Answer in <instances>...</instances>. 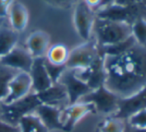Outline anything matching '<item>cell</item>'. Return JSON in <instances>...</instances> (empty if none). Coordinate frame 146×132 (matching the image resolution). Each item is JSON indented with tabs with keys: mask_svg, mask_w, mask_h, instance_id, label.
Here are the masks:
<instances>
[{
	"mask_svg": "<svg viewBox=\"0 0 146 132\" xmlns=\"http://www.w3.org/2000/svg\"><path fill=\"white\" fill-rule=\"evenodd\" d=\"M0 132H20L18 126H13L0 120Z\"/></svg>",
	"mask_w": 146,
	"mask_h": 132,
	"instance_id": "cell-30",
	"label": "cell"
},
{
	"mask_svg": "<svg viewBox=\"0 0 146 132\" xmlns=\"http://www.w3.org/2000/svg\"><path fill=\"white\" fill-rule=\"evenodd\" d=\"M15 0H0V19H5L8 15L10 6Z\"/></svg>",
	"mask_w": 146,
	"mask_h": 132,
	"instance_id": "cell-28",
	"label": "cell"
},
{
	"mask_svg": "<svg viewBox=\"0 0 146 132\" xmlns=\"http://www.w3.org/2000/svg\"><path fill=\"white\" fill-rule=\"evenodd\" d=\"M36 95L41 104L56 106L59 108H61L62 104H65V106L69 104L68 96H67L65 87L60 83L52 84L46 90L36 93Z\"/></svg>",
	"mask_w": 146,
	"mask_h": 132,
	"instance_id": "cell-17",
	"label": "cell"
},
{
	"mask_svg": "<svg viewBox=\"0 0 146 132\" xmlns=\"http://www.w3.org/2000/svg\"><path fill=\"white\" fill-rule=\"evenodd\" d=\"M58 83L65 87L69 104L76 103L84 95L92 91L91 88L76 75V70L73 69H66V71L61 75Z\"/></svg>",
	"mask_w": 146,
	"mask_h": 132,
	"instance_id": "cell-9",
	"label": "cell"
},
{
	"mask_svg": "<svg viewBox=\"0 0 146 132\" xmlns=\"http://www.w3.org/2000/svg\"><path fill=\"white\" fill-rule=\"evenodd\" d=\"M90 113H96L95 108L91 103L79 101L67 105L61 110L62 130L65 132H71L82 118Z\"/></svg>",
	"mask_w": 146,
	"mask_h": 132,
	"instance_id": "cell-8",
	"label": "cell"
},
{
	"mask_svg": "<svg viewBox=\"0 0 146 132\" xmlns=\"http://www.w3.org/2000/svg\"><path fill=\"white\" fill-rule=\"evenodd\" d=\"M92 32L95 34V41L99 47L118 44L132 36L131 25L96 17Z\"/></svg>",
	"mask_w": 146,
	"mask_h": 132,
	"instance_id": "cell-2",
	"label": "cell"
},
{
	"mask_svg": "<svg viewBox=\"0 0 146 132\" xmlns=\"http://www.w3.org/2000/svg\"><path fill=\"white\" fill-rule=\"evenodd\" d=\"M32 92V81L29 73L17 72L9 83L8 94L2 104H10Z\"/></svg>",
	"mask_w": 146,
	"mask_h": 132,
	"instance_id": "cell-13",
	"label": "cell"
},
{
	"mask_svg": "<svg viewBox=\"0 0 146 132\" xmlns=\"http://www.w3.org/2000/svg\"><path fill=\"white\" fill-rule=\"evenodd\" d=\"M119 98L115 93L107 89L105 85H102L84 95L79 101L93 104L96 112L105 115H114L117 112Z\"/></svg>",
	"mask_w": 146,
	"mask_h": 132,
	"instance_id": "cell-6",
	"label": "cell"
},
{
	"mask_svg": "<svg viewBox=\"0 0 146 132\" xmlns=\"http://www.w3.org/2000/svg\"><path fill=\"white\" fill-rule=\"evenodd\" d=\"M61 108L56 106L40 104L34 113L40 118L42 123L49 132L53 130H62L61 123Z\"/></svg>",
	"mask_w": 146,
	"mask_h": 132,
	"instance_id": "cell-16",
	"label": "cell"
},
{
	"mask_svg": "<svg viewBox=\"0 0 146 132\" xmlns=\"http://www.w3.org/2000/svg\"><path fill=\"white\" fill-rule=\"evenodd\" d=\"M94 12L96 18L132 25L137 19L142 17L146 18V5H144L143 3H139L133 6L122 7L110 3Z\"/></svg>",
	"mask_w": 146,
	"mask_h": 132,
	"instance_id": "cell-4",
	"label": "cell"
},
{
	"mask_svg": "<svg viewBox=\"0 0 146 132\" xmlns=\"http://www.w3.org/2000/svg\"><path fill=\"white\" fill-rule=\"evenodd\" d=\"M50 47V36L42 30L32 32L26 39V47L33 58H43Z\"/></svg>",
	"mask_w": 146,
	"mask_h": 132,
	"instance_id": "cell-14",
	"label": "cell"
},
{
	"mask_svg": "<svg viewBox=\"0 0 146 132\" xmlns=\"http://www.w3.org/2000/svg\"><path fill=\"white\" fill-rule=\"evenodd\" d=\"M44 61V66L46 68V71L48 73L49 77H50L52 84H56L58 83L59 79H60L61 75L66 71V65H57V64H53V63L49 62L46 58L44 57L43 59Z\"/></svg>",
	"mask_w": 146,
	"mask_h": 132,
	"instance_id": "cell-25",
	"label": "cell"
},
{
	"mask_svg": "<svg viewBox=\"0 0 146 132\" xmlns=\"http://www.w3.org/2000/svg\"><path fill=\"white\" fill-rule=\"evenodd\" d=\"M124 132H146V129H138V128H134L132 126L128 125L127 122H126L125 130Z\"/></svg>",
	"mask_w": 146,
	"mask_h": 132,
	"instance_id": "cell-32",
	"label": "cell"
},
{
	"mask_svg": "<svg viewBox=\"0 0 146 132\" xmlns=\"http://www.w3.org/2000/svg\"><path fill=\"white\" fill-rule=\"evenodd\" d=\"M19 40V33L3 23L0 26V58L9 53Z\"/></svg>",
	"mask_w": 146,
	"mask_h": 132,
	"instance_id": "cell-19",
	"label": "cell"
},
{
	"mask_svg": "<svg viewBox=\"0 0 146 132\" xmlns=\"http://www.w3.org/2000/svg\"><path fill=\"white\" fill-rule=\"evenodd\" d=\"M112 1H113V0H102L101 5H100L99 8H102V7H104V6H106V5L110 4V3H111ZM99 8H98V9H99ZM98 9H97V10H98Z\"/></svg>",
	"mask_w": 146,
	"mask_h": 132,
	"instance_id": "cell-33",
	"label": "cell"
},
{
	"mask_svg": "<svg viewBox=\"0 0 146 132\" xmlns=\"http://www.w3.org/2000/svg\"><path fill=\"white\" fill-rule=\"evenodd\" d=\"M43 59H44V57L43 58H35L33 61L31 70L29 72L31 81H32V92H34V93L44 91L52 85V81H51L50 77L46 71Z\"/></svg>",
	"mask_w": 146,
	"mask_h": 132,
	"instance_id": "cell-15",
	"label": "cell"
},
{
	"mask_svg": "<svg viewBox=\"0 0 146 132\" xmlns=\"http://www.w3.org/2000/svg\"><path fill=\"white\" fill-rule=\"evenodd\" d=\"M100 50V49H99ZM76 75L83 80L91 90L97 89L105 83V70H104V55L99 53L97 58L90 66L83 70H76Z\"/></svg>",
	"mask_w": 146,
	"mask_h": 132,
	"instance_id": "cell-12",
	"label": "cell"
},
{
	"mask_svg": "<svg viewBox=\"0 0 146 132\" xmlns=\"http://www.w3.org/2000/svg\"><path fill=\"white\" fill-rule=\"evenodd\" d=\"M111 3L112 4L118 5V6L128 7V6H133V5L139 4V3L142 2L140 0H113Z\"/></svg>",
	"mask_w": 146,
	"mask_h": 132,
	"instance_id": "cell-29",
	"label": "cell"
},
{
	"mask_svg": "<svg viewBox=\"0 0 146 132\" xmlns=\"http://www.w3.org/2000/svg\"><path fill=\"white\" fill-rule=\"evenodd\" d=\"M100 53L99 46L95 39L83 42L69 51V56L66 62L67 69L83 70L94 62Z\"/></svg>",
	"mask_w": 146,
	"mask_h": 132,
	"instance_id": "cell-5",
	"label": "cell"
},
{
	"mask_svg": "<svg viewBox=\"0 0 146 132\" xmlns=\"http://www.w3.org/2000/svg\"><path fill=\"white\" fill-rule=\"evenodd\" d=\"M105 87L118 97L130 96L146 86V48L135 43L121 53L104 55Z\"/></svg>",
	"mask_w": 146,
	"mask_h": 132,
	"instance_id": "cell-1",
	"label": "cell"
},
{
	"mask_svg": "<svg viewBox=\"0 0 146 132\" xmlns=\"http://www.w3.org/2000/svg\"><path fill=\"white\" fill-rule=\"evenodd\" d=\"M95 22V12L86 5L83 0H79L74 6L73 24L78 36L84 41H89L92 37V30Z\"/></svg>",
	"mask_w": 146,
	"mask_h": 132,
	"instance_id": "cell-7",
	"label": "cell"
},
{
	"mask_svg": "<svg viewBox=\"0 0 146 132\" xmlns=\"http://www.w3.org/2000/svg\"><path fill=\"white\" fill-rule=\"evenodd\" d=\"M128 125L138 129H146V108L136 112L126 120Z\"/></svg>",
	"mask_w": 146,
	"mask_h": 132,
	"instance_id": "cell-26",
	"label": "cell"
},
{
	"mask_svg": "<svg viewBox=\"0 0 146 132\" xmlns=\"http://www.w3.org/2000/svg\"><path fill=\"white\" fill-rule=\"evenodd\" d=\"M83 1L86 3V5H87L88 7H90V8L94 11H96L99 8L102 2V0H83Z\"/></svg>",
	"mask_w": 146,
	"mask_h": 132,
	"instance_id": "cell-31",
	"label": "cell"
},
{
	"mask_svg": "<svg viewBox=\"0 0 146 132\" xmlns=\"http://www.w3.org/2000/svg\"><path fill=\"white\" fill-rule=\"evenodd\" d=\"M17 72L18 71H15L11 68L0 64V110H1V104L8 94L9 83Z\"/></svg>",
	"mask_w": 146,
	"mask_h": 132,
	"instance_id": "cell-22",
	"label": "cell"
},
{
	"mask_svg": "<svg viewBox=\"0 0 146 132\" xmlns=\"http://www.w3.org/2000/svg\"><path fill=\"white\" fill-rule=\"evenodd\" d=\"M41 104L36 93L31 92L25 97L10 104H1L0 120L13 126H18L22 117L30 113H34L36 108Z\"/></svg>",
	"mask_w": 146,
	"mask_h": 132,
	"instance_id": "cell-3",
	"label": "cell"
},
{
	"mask_svg": "<svg viewBox=\"0 0 146 132\" xmlns=\"http://www.w3.org/2000/svg\"><path fill=\"white\" fill-rule=\"evenodd\" d=\"M3 21H4V19H0V26L3 24Z\"/></svg>",
	"mask_w": 146,
	"mask_h": 132,
	"instance_id": "cell-34",
	"label": "cell"
},
{
	"mask_svg": "<svg viewBox=\"0 0 146 132\" xmlns=\"http://www.w3.org/2000/svg\"><path fill=\"white\" fill-rule=\"evenodd\" d=\"M46 4L59 9H70L76 5L79 0H42Z\"/></svg>",
	"mask_w": 146,
	"mask_h": 132,
	"instance_id": "cell-27",
	"label": "cell"
},
{
	"mask_svg": "<svg viewBox=\"0 0 146 132\" xmlns=\"http://www.w3.org/2000/svg\"><path fill=\"white\" fill-rule=\"evenodd\" d=\"M146 108V86H144L141 90L136 93L132 94L127 97L119 98L118 102V109L114 115V117L122 119L124 121L128 119L130 116L135 114Z\"/></svg>",
	"mask_w": 146,
	"mask_h": 132,
	"instance_id": "cell-11",
	"label": "cell"
},
{
	"mask_svg": "<svg viewBox=\"0 0 146 132\" xmlns=\"http://www.w3.org/2000/svg\"><path fill=\"white\" fill-rule=\"evenodd\" d=\"M126 121L114 116H108L107 118L98 124L97 131L99 132H124Z\"/></svg>",
	"mask_w": 146,
	"mask_h": 132,
	"instance_id": "cell-23",
	"label": "cell"
},
{
	"mask_svg": "<svg viewBox=\"0 0 146 132\" xmlns=\"http://www.w3.org/2000/svg\"><path fill=\"white\" fill-rule=\"evenodd\" d=\"M132 37L138 45L146 48V18H139L131 25Z\"/></svg>",
	"mask_w": 146,
	"mask_h": 132,
	"instance_id": "cell-24",
	"label": "cell"
},
{
	"mask_svg": "<svg viewBox=\"0 0 146 132\" xmlns=\"http://www.w3.org/2000/svg\"><path fill=\"white\" fill-rule=\"evenodd\" d=\"M20 132H49L35 113L25 115L18 123Z\"/></svg>",
	"mask_w": 146,
	"mask_h": 132,
	"instance_id": "cell-20",
	"label": "cell"
},
{
	"mask_svg": "<svg viewBox=\"0 0 146 132\" xmlns=\"http://www.w3.org/2000/svg\"><path fill=\"white\" fill-rule=\"evenodd\" d=\"M97 132H99V131H97Z\"/></svg>",
	"mask_w": 146,
	"mask_h": 132,
	"instance_id": "cell-35",
	"label": "cell"
},
{
	"mask_svg": "<svg viewBox=\"0 0 146 132\" xmlns=\"http://www.w3.org/2000/svg\"><path fill=\"white\" fill-rule=\"evenodd\" d=\"M34 58L31 56L25 47L15 46L6 55L0 58V64L18 72L29 73L32 67Z\"/></svg>",
	"mask_w": 146,
	"mask_h": 132,
	"instance_id": "cell-10",
	"label": "cell"
},
{
	"mask_svg": "<svg viewBox=\"0 0 146 132\" xmlns=\"http://www.w3.org/2000/svg\"><path fill=\"white\" fill-rule=\"evenodd\" d=\"M69 56V50L64 44L57 43L49 47L45 58L49 62L57 65H66L67 59Z\"/></svg>",
	"mask_w": 146,
	"mask_h": 132,
	"instance_id": "cell-21",
	"label": "cell"
},
{
	"mask_svg": "<svg viewBox=\"0 0 146 132\" xmlns=\"http://www.w3.org/2000/svg\"><path fill=\"white\" fill-rule=\"evenodd\" d=\"M7 17L9 20V26L18 33L24 31L28 25V10L24 4H22L19 1H16V0L9 8Z\"/></svg>",
	"mask_w": 146,
	"mask_h": 132,
	"instance_id": "cell-18",
	"label": "cell"
}]
</instances>
